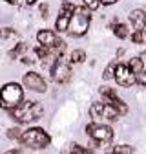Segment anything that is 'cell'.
I'll use <instances>...</instances> for the list:
<instances>
[{
  "label": "cell",
  "instance_id": "obj_1",
  "mask_svg": "<svg viewBox=\"0 0 146 154\" xmlns=\"http://www.w3.org/2000/svg\"><path fill=\"white\" fill-rule=\"evenodd\" d=\"M11 112V118L18 123H31L35 119L42 118L44 108L39 103H33V101H22L20 105H16L15 108L9 110Z\"/></svg>",
  "mask_w": 146,
  "mask_h": 154
},
{
  "label": "cell",
  "instance_id": "obj_2",
  "mask_svg": "<svg viewBox=\"0 0 146 154\" xmlns=\"http://www.w3.org/2000/svg\"><path fill=\"white\" fill-rule=\"evenodd\" d=\"M89 20H91V11L88 8H75L73 15L69 17V24H68V31L73 37H82L86 35L88 28H89Z\"/></svg>",
  "mask_w": 146,
  "mask_h": 154
},
{
  "label": "cell",
  "instance_id": "obj_3",
  "mask_svg": "<svg viewBox=\"0 0 146 154\" xmlns=\"http://www.w3.org/2000/svg\"><path fill=\"white\" fill-rule=\"evenodd\" d=\"M24 101V90L18 83H7L0 88V108L11 110Z\"/></svg>",
  "mask_w": 146,
  "mask_h": 154
},
{
  "label": "cell",
  "instance_id": "obj_4",
  "mask_svg": "<svg viewBox=\"0 0 146 154\" xmlns=\"http://www.w3.org/2000/svg\"><path fill=\"white\" fill-rule=\"evenodd\" d=\"M20 143L29 147V149H46L51 143V138L44 128L33 127V128H28L20 136Z\"/></svg>",
  "mask_w": 146,
  "mask_h": 154
},
{
  "label": "cell",
  "instance_id": "obj_5",
  "mask_svg": "<svg viewBox=\"0 0 146 154\" xmlns=\"http://www.w3.org/2000/svg\"><path fill=\"white\" fill-rule=\"evenodd\" d=\"M88 136L93 140L95 143H110L113 140V130L108 125H101V123H89L86 127Z\"/></svg>",
  "mask_w": 146,
  "mask_h": 154
},
{
  "label": "cell",
  "instance_id": "obj_6",
  "mask_svg": "<svg viewBox=\"0 0 146 154\" xmlns=\"http://www.w3.org/2000/svg\"><path fill=\"white\" fill-rule=\"evenodd\" d=\"M51 77H53V81L59 83V85H64V83H68L71 79V68L62 59V55L53 61V64H51Z\"/></svg>",
  "mask_w": 146,
  "mask_h": 154
},
{
  "label": "cell",
  "instance_id": "obj_7",
  "mask_svg": "<svg viewBox=\"0 0 146 154\" xmlns=\"http://www.w3.org/2000/svg\"><path fill=\"white\" fill-rule=\"evenodd\" d=\"M101 94H102V97H104V103L110 105V106H112L119 116H124V114L128 112V105H126V103L119 97V95L115 94V90L102 86V88H101Z\"/></svg>",
  "mask_w": 146,
  "mask_h": 154
},
{
  "label": "cell",
  "instance_id": "obj_8",
  "mask_svg": "<svg viewBox=\"0 0 146 154\" xmlns=\"http://www.w3.org/2000/svg\"><path fill=\"white\" fill-rule=\"evenodd\" d=\"M113 79L117 81V85H119V86L128 88V86H132V85L135 83V73H132V70L128 68V64L119 63V64H115V73H113Z\"/></svg>",
  "mask_w": 146,
  "mask_h": 154
},
{
  "label": "cell",
  "instance_id": "obj_9",
  "mask_svg": "<svg viewBox=\"0 0 146 154\" xmlns=\"http://www.w3.org/2000/svg\"><path fill=\"white\" fill-rule=\"evenodd\" d=\"M36 41H39V44L48 46L51 50H57V48L64 46V42L60 41V38H57V35H55L51 29H40L39 33H36Z\"/></svg>",
  "mask_w": 146,
  "mask_h": 154
},
{
  "label": "cell",
  "instance_id": "obj_10",
  "mask_svg": "<svg viewBox=\"0 0 146 154\" xmlns=\"http://www.w3.org/2000/svg\"><path fill=\"white\" fill-rule=\"evenodd\" d=\"M22 83H24L26 88H29V90H33V92H40V94L46 92V81L42 79L39 73H35V72H28V73L24 75Z\"/></svg>",
  "mask_w": 146,
  "mask_h": 154
},
{
  "label": "cell",
  "instance_id": "obj_11",
  "mask_svg": "<svg viewBox=\"0 0 146 154\" xmlns=\"http://www.w3.org/2000/svg\"><path fill=\"white\" fill-rule=\"evenodd\" d=\"M130 22L133 26V31H139V29H144L146 28V11L142 9H133L130 13Z\"/></svg>",
  "mask_w": 146,
  "mask_h": 154
},
{
  "label": "cell",
  "instance_id": "obj_12",
  "mask_svg": "<svg viewBox=\"0 0 146 154\" xmlns=\"http://www.w3.org/2000/svg\"><path fill=\"white\" fill-rule=\"evenodd\" d=\"M112 29H113V33H115V37H119V38H128L130 37V29H128V26L126 24H122V22H112Z\"/></svg>",
  "mask_w": 146,
  "mask_h": 154
},
{
  "label": "cell",
  "instance_id": "obj_13",
  "mask_svg": "<svg viewBox=\"0 0 146 154\" xmlns=\"http://www.w3.org/2000/svg\"><path fill=\"white\" fill-rule=\"evenodd\" d=\"M104 112H106V103H95L89 108V116L93 119H104Z\"/></svg>",
  "mask_w": 146,
  "mask_h": 154
},
{
  "label": "cell",
  "instance_id": "obj_14",
  "mask_svg": "<svg viewBox=\"0 0 146 154\" xmlns=\"http://www.w3.org/2000/svg\"><path fill=\"white\" fill-rule=\"evenodd\" d=\"M128 68L132 70V73H141L144 70V61L141 59V57H133V59H130V64H128Z\"/></svg>",
  "mask_w": 146,
  "mask_h": 154
},
{
  "label": "cell",
  "instance_id": "obj_15",
  "mask_svg": "<svg viewBox=\"0 0 146 154\" xmlns=\"http://www.w3.org/2000/svg\"><path fill=\"white\" fill-rule=\"evenodd\" d=\"M68 24H69V17L59 15L57 20H55V29L57 31H68Z\"/></svg>",
  "mask_w": 146,
  "mask_h": 154
},
{
  "label": "cell",
  "instance_id": "obj_16",
  "mask_svg": "<svg viewBox=\"0 0 146 154\" xmlns=\"http://www.w3.org/2000/svg\"><path fill=\"white\" fill-rule=\"evenodd\" d=\"M35 53H36V57H39V59H48V57H51V55H53V50H51V48H48V46L39 44V46L35 48Z\"/></svg>",
  "mask_w": 146,
  "mask_h": 154
},
{
  "label": "cell",
  "instance_id": "obj_17",
  "mask_svg": "<svg viewBox=\"0 0 146 154\" xmlns=\"http://www.w3.org/2000/svg\"><path fill=\"white\" fill-rule=\"evenodd\" d=\"M69 61L75 63V64L84 63V61H86V51H84V50H73L71 55H69Z\"/></svg>",
  "mask_w": 146,
  "mask_h": 154
},
{
  "label": "cell",
  "instance_id": "obj_18",
  "mask_svg": "<svg viewBox=\"0 0 146 154\" xmlns=\"http://www.w3.org/2000/svg\"><path fill=\"white\" fill-rule=\"evenodd\" d=\"M132 41H133L135 44L146 42V28H144V29H139V31H133V33H132Z\"/></svg>",
  "mask_w": 146,
  "mask_h": 154
},
{
  "label": "cell",
  "instance_id": "obj_19",
  "mask_svg": "<svg viewBox=\"0 0 146 154\" xmlns=\"http://www.w3.org/2000/svg\"><path fill=\"white\" fill-rule=\"evenodd\" d=\"M112 154H133V147H130V145H115L112 149Z\"/></svg>",
  "mask_w": 146,
  "mask_h": 154
},
{
  "label": "cell",
  "instance_id": "obj_20",
  "mask_svg": "<svg viewBox=\"0 0 146 154\" xmlns=\"http://www.w3.org/2000/svg\"><path fill=\"white\" fill-rule=\"evenodd\" d=\"M75 8H77V6H73L71 2H62V6H60V13H59V15L71 17V15H73V11H75Z\"/></svg>",
  "mask_w": 146,
  "mask_h": 154
},
{
  "label": "cell",
  "instance_id": "obj_21",
  "mask_svg": "<svg viewBox=\"0 0 146 154\" xmlns=\"http://www.w3.org/2000/svg\"><path fill=\"white\" fill-rule=\"evenodd\" d=\"M24 50H26V44H24V42H18V44H16V46H15V48L7 53V57H9V59H16V57L20 55Z\"/></svg>",
  "mask_w": 146,
  "mask_h": 154
},
{
  "label": "cell",
  "instance_id": "obj_22",
  "mask_svg": "<svg viewBox=\"0 0 146 154\" xmlns=\"http://www.w3.org/2000/svg\"><path fill=\"white\" fill-rule=\"evenodd\" d=\"M82 4H84V8H88L89 11H95V9H99V6H101V0H82Z\"/></svg>",
  "mask_w": 146,
  "mask_h": 154
},
{
  "label": "cell",
  "instance_id": "obj_23",
  "mask_svg": "<svg viewBox=\"0 0 146 154\" xmlns=\"http://www.w3.org/2000/svg\"><path fill=\"white\" fill-rule=\"evenodd\" d=\"M113 73H115V64H108L106 66V70H104V73H102V77L108 81V79H113Z\"/></svg>",
  "mask_w": 146,
  "mask_h": 154
},
{
  "label": "cell",
  "instance_id": "obj_24",
  "mask_svg": "<svg viewBox=\"0 0 146 154\" xmlns=\"http://www.w3.org/2000/svg\"><path fill=\"white\" fill-rule=\"evenodd\" d=\"M20 136H22V130L20 128H9L7 130V138L9 140H20Z\"/></svg>",
  "mask_w": 146,
  "mask_h": 154
},
{
  "label": "cell",
  "instance_id": "obj_25",
  "mask_svg": "<svg viewBox=\"0 0 146 154\" xmlns=\"http://www.w3.org/2000/svg\"><path fill=\"white\" fill-rule=\"evenodd\" d=\"M69 154H86V149L80 147V145H77V143H73L69 147Z\"/></svg>",
  "mask_w": 146,
  "mask_h": 154
},
{
  "label": "cell",
  "instance_id": "obj_26",
  "mask_svg": "<svg viewBox=\"0 0 146 154\" xmlns=\"http://www.w3.org/2000/svg\"><path fill=\"white\" fill-rule=\"evenodd\" d=\"M135 83H139L141 86H144V88H146V70H142L141 73H137V75H135Z\"/></svg>",
  "mask_w": 146,
  "mask_h": 154
},
{
  "label": "cell",
  "instance_id": "obj_27",
  "mask_svg": "<svg viewBox=\"0 0 146 154\" xmlns=\"http://www.w3.org/2000/svg\"><path fill=\"white\" fill-rule=\"evenodd\" d=\"M13 35H15V31L11 28H2V29H0V37H2V38H9Z\"/></svg>",
  "mask_w": 146,
  "mask_h": 154
},
{
  "label": "cell",
  "instance_id": "obj_28",
  "mask_svg": "<svg viewBox=\"0 0 146 154\" xmlns=\"http://www.w3.org/2000/svg\"><path fill=\"white\" fill-rule=\"evenodd\" d=\"M40 15L44 18H48V15H49V6L48 4H40Z\"/></svg>",
  "mask_w": 146,
  "mask_h": 154
},
{
  "label": "cell",
  "instance_id": "obj_29",
  "mask_svg": "<svg viewBox=\"0 0 146 154\" xmlns=\"http://www.w3.org/2000/svg\"><path fill=\"white\" fill-rule=\"evenodd\" d=\"M115 2H117V0H101V6H112Z\"/></svg>",
  "mask_w": 146,
  "mask_h": 154
},
{
  "label": "cell",
  "instance_id": "obj_30",
  "mask_svg": "<svg viewBox=\"0 0 146 154\" xmlns=\"http://www.w3.org/2000/svg\"><path fill=\"white\" fill-rule=\"evenodd\" d=\"M6 154H22V152H20V150H18V149H13V150H7Z\"/></svg>",
  "mask_w": 146,
  "mask_h": 154
},
{
  "label": "cell",
  "instance_id": "obj_31",
  "mask_svg": "<svg viewBox=\"0 0 146 154\" xmlns=\"http://www.w3.org/2000/svg\"><path fill=\"white\" fill-rule=\"evenodd\" d=\"M35 2H36V0H26V4H28V6H33Z\"/></svg>",
  "mask_w": 146,
  "mask_h": 154
},
{
  "label": "cell",
  "instance_id": "obj_32",
  "mask_svg": "<svg viewBox=\"0 0 146 154\" xmlns=\"http://www.w3.org/2000/svg\"><path fill=\"white\" fill-rule=\"evenodd\" d=\"M139 57H141V59H142V61H144V59H146V50H144V51H142V53H141V55H139Z\"/></svg>",
  "mask_w": 146,
  "mask_h": 154
},
{
  "label": "cell",
  "instance_id": "obj_33",
  "mask_svg": "<svg viewBox=\"0 0 146 154\" xmlns=\"http://www.w3.org/2000/svg\"><path fill=\"white\" fill-rule=\"evenodd\" d=\"M86 154H93V150H91V149H86Z\"/></svg>",
  "mask_w": 146,
  "mask_h": 154
}]
</instances>
